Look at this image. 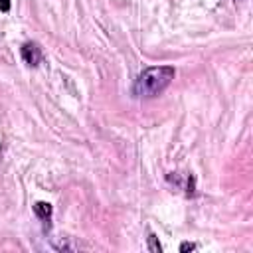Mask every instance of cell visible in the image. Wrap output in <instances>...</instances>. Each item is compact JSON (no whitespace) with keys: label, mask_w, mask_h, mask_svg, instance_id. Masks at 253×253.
Returning <instances> with one entry per match:
<instances>
[{"label":"cell","mask_w":253,"mask_h":253,"mask_svg":"<svg viewBox=\"0 0 253 253\" xmlns=\"http://www.w3.org/2000/svg\"><path fill=\"white\" fill-rule=\"evenodd\" d=\"M176 75V69L172 65H158V67H146L136 79H134V85H132V93L136 97H144V99H150V97H156L160 95L174 79Z\"/></svg>","instance_id":"cell-1"},{"label":"cell","mask_w":253,"mask_h":253,"mask_svg":"<svg viewBox=\"0 0 253 253\" xmlns=\"http://www.w3.org/2000/svg\"><path fill=\"white\" fill-rule=\"evenodd\" d=\"M20 53H22V59H24V63H28L30 67H38V65L42 63V59H43L42 47H40L36 42H26V43L22 45Z\"/></svg>","instance_id":"cell-2"},{"label":"cell","mask_w":253,"mask_h":253,"mask_svg":"<svg viewBox=\"0 0 253 253\" xmlns=\"http://www.w3.org/2000/svg\"><path fill=\"white\" fill-rule=\"evenodd\" d=\"M34 211H36V215H38L43 223H47V227H49V219H51V213H53L51 204H47V202H36V204H34Z\"/></svg>","instance_id":"cell-3"},{"label":"cell","mask_w":253,"mask_h":253,"mask_svg":"<svg viewBox=\"0 0 253 253\" xmlns=\"http://www.w3.org/2000/svg\"><path fill=\"white\" fill-rule=\"evenodd\" d=\"M53 249L55 251H77L79 249V245H75V243H71L69 241V237H61L59 241H53Z\"/></svg>","instance_id":"cell-4"},{"label":"cell","mask_w":253,"mask_h":253,"mask_svg":"<svg viewBox=\"0 0 253 253\" xmlns=\"http://www.w3.org/2000/svg\"><path fill=\"white\" fill-rule=\"evenodd\" d=\"M148 251H152V253H160L162 251V245H160V241H158V237L154 233H148Z\"/></svg>","instance_id":"cell-5"},{"label":"cell","mask_w":253,"mask_h":253,"mask_svg":"<svg viewBox=\"0 0 253 253\" xmlns=\"http://www.w3.org/2000/svg\"><path fill=\"white\" fill-rule=\"evenodd\" d=\"M196 249V243H188V241H184L182 245H180V253H188V251H194Z\"/></svg>","instance_id":"cell-6"},{"label":"cell","mask_w":253,"mask_h":253,"mask_svg":"<svg viewBox=\"0 0 253 253\" xmlns=\"http://www.w3.org/2000/svg\"><path fill=\"white\" fill-rule=\"evenodd\" d=\"M0 12H10V0H0Z\"/></svg>","instance_id":"cell-7"}]
</instances>
